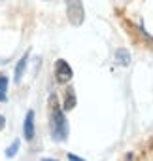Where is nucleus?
Returning a JSON list of instances; mask_svg holds the SVG:
<instances>
[{"label":"nucleus","mask_w":153,"mask_h":161,"mask_svg":"<svg viewBox=\"0 0 153 161\" xmlns=\"http://www.w3.org/2000/svg\"><path fill=\"white\" fill-rule=\"evenodd\" d=\"M66 15L74 27H80L85 19V10L82 0H66Z\"/></svg>","instance_id":"2"},{"label":"nucleus","mask_w":153,"mask_h":161,"mask_svg":"<svg viewBox=\"0 0 153 161\" xmlns=\"http://www.w3.org/2000/svg\"><path fill=\"white\" fill-rule=\"evenodd\" d=\"M6 91H8V78L0 74V103L6 101Z\"/></svg>","instance_id":"7"},{"label":"nucleus","mask_w":153,"mask_h":161,"mask_svg":"<svg viewBox=\"0 0 153 161\" xmlns=\"http://www.w3.org/2000/svg\"><path fill=\"white\" fill-rule=\"evenodd\" d=\"M72 76H74V72H72L70 64L64 59H59L55 63V80H57L59 84H68L70 80H72Z\"/></svg>","instance_id":"3"},{"label":"nucleus","mask_w":153,"mask_h":161,"mask_svg":"<svg viewBox=\"0 0 153 161\" xmlns=\"http://www.w3.org/2000/svg\"><path fill=\"white\" fill-rule=\"evenodd\" d=\"M27 61H29V51L19 59V63H17V66H15V74H13V80H15V84H19L21 82V78H23V72H25V68H27Z\"/></svg>","instance_id":"5"},{"label":"nucleus","mask_w":153,"mask_h":161,"mask_svg":"<svg viewBox=\"0 0 153 161\" xmlns=\"http://www.w3.org/2000/svg\"><path fill=\"white\" fill-rule=\"evenodd\" d=\"M23 135H25V140L34 138V112L32 110L27 112V118H25V123H23Z\"/></svg>","instance_id":"4"},{"label":"nucleus","mask_w":153,"mask_h":161,"mask_svg":"<svg viewBox=\"0 0 153 161\" xmlns=\"http://www.w3.org/2000/svg\"><path fill=\"white\" fill-rule=\"evenodd\" d=\"M17 150H19V140H13V144L6 150V157H13L17 153Z\"/></svg>","instance_id":"9"},{"label":"nucleus","mask_w":153,"mask_h":161,"mask_svg":"<svg viewBox=\"0 0 153 161\" xmlns=\"http://www.w3.org/2000/svg\"><path fill=\"white\" fill-rule=\"evenodd\" d=\"M76 106V95H74V91L70 89L68 93H66V103H64V110H72Z\"/></svg>","instance_id":"8"},{"label":"nucleus","mask_w":153,"mask_h":161,"mask_svg":"<svg viewBox=\"0 0 153 161\" xmlns=\"http://www.w3.org/2000/svg\"><path fill=\"white\" fill-rule=\"evenodd\" d=\"M49 119H51V135L55 140L62 142L68 138V121H66V116L57 101L55 95H51V101H49Z\"/></svg>","instance_id":"1"},{"label":"nucleus","mask_w":153,"mask_h":161,"mask_svg":"<svg viewBox=\"0 0 153 161\" xmlns=\"http://www.w3.org/2000/svg\"><path fill=\"white\" fill-rule=\"evenodd\" d=\"M4 125H6V119H4V116H0V131L4 129Z\"/></svg>","instance_id":"11"},{"label":"nucleus","mask_w":153,"mask_h":161,"mask_svg":"<svg viewBox=\"0 0 153 161\" xmlns=\"http://www.w3.org/2000/svg\"><path fill=\"white\" fill-rule=\"evenodd\" d=\"M66 157H68V161H85V159H82L80 155H76V153H68Z\"/></svg>","instance_id":"10"},{"label":"nucleus","mask_w":153,"mask_h":161,"mask_svg":"<svg viewBox=\"0 0 153 161\" xmlns=\"http://www.w3.org/2000/svg\"><path fill=\"white\" fill-rule=\"evenodd\" d=\"M115 63L119 66H129L130 64V55L125 51V49H117L115 51Z\"/></svg>","instance_id":"6"},{"label":"nucleus","mask_w":153,"mask_h":161,"mask_svg":"<svg viewBox=\"0 0 153 161\" xmlns=\"http://www.w3.org/2000/svg\"><path fill=\"white\" fill-rule=\"evenodd\" d=\"M42 161H55V159H42Z\"/></svg>","instance_id":"12"}]
</instances>
